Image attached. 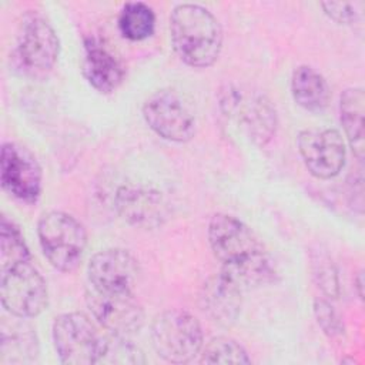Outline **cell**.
<instances>
[{
    "instance_id": "6da1fadb",
    "label": "cell",
    "mask_w": 365,
    "mask_h": 365,
    "mask_svg": "<svg viewBox=\"0 0 365 365\" xmlns=\"http://www.w3.org/2000/svg\"><path fill=\"white\" fill-rule=\"evenodd\" d=\"M207 237L215 258L221 262L220 272L244 292L274 281V259L241 220L222 212L215 214L208 222Z\"/></svg>"
},
{
    "instance_id": "7a4b0ae2",
    "label": "cell",
    "mask_w": 365,
    "mask_h": 365,
    "mask_svg": "<svg viewBox=\"0 0 365 365\" xmlns=\"http://www.w3.org/2000/svg\"><path fill=\"white\" fill-rule=\"evenodd\" d=\"M170 37L175 54L194 68L212 66L222 50V29L218 19L194 3L177 4L170 14Z\"/></svg>"
},
{
    "instance_id": "3957f363",
    "label": "cell",
    "mask_w": 365,
    "mask_h": 365,
    "mask_svg": "<svg viewBox=\"0 0 365 365\" xmlns=\"http://www.w3.org/2000/svg\"><path fill=\"white\" fill-rule=\"evenodd\" d=\"M40 247L47 261L61 272H71L81 264L87 234L83 224L64 211H48L37 224Z\"/></svg>"
},
{
    "instance_id": "277c9868",
    "label": "cell",
    "mask_w": 365,
    "mask_h": 365,
    "mask_svg": "<svg viewBox=\"0 0 365 365\" xmlns=\"http://www.w3.org/2000/svg\"><path fill=\"white\" fill-rule=\"evenodd\" d=\"M151 342L160 358L171 364H187L201 354L202 329L198 319L182 309H167L151 324Z\"/></svg>"
},
{
    "instance_id": "5b68a950",
    "label": "cell",
    "mask_w": 365,
    "mask_h": 365,
    "mask_svg": "<svg viewBox=\"0 0 365 365\" xmlns=\"http://www.w3.org/2000/svg\"><path fill=\"white\" fill-rule=\"evenodd\" d=\"M54 349L63 364H98L106 336L83 312H66L56 317L51 328Z\"/></svg>"
},
{
    "instance_id": "8992f818",
    "label": "cell",
    "mask_w": 365,
    "mask_h": 365,
    "mask_svg": "<svg viewBox=\"0 0 365 365\" xmlns=\"http://www.w3.org/2000/svg\"><path fill=\"white\" fill-rule=\"evenodd\" d=\"M60 53V41L53 26L38 13L24 16L16 43V60L29 76L43 77L53 70Z\"/></svg>"
},
{
    "instance_id": "52a82bcc",
    "label": "cell",
    "mask_w": 365,
    "mask_h": 365,
    "mask_svg": "<svg viewBox=\"0 0 365 365\" xmlns=\"http://www.w3.org/2000/svg\"><path fill=\"white\" fill-rule=\"evenodd\" d=\"M0 298L14 318H33L47 307V284L31 261L21 262L1 269Z\"/></svg>"
},
{
    "instance_id": "ba28073f",
    "label": "cell",
    "mask_w": 365,
    "mask_h": 365,
    "mask_svg": "<svg viewBox=\"0 0 365 365\" xmlns=\"http://www.w3.org/2000/svg\"><path fill=\"white\" fill-rule=\"evenodd\" d=\"M147 125L171 143H187L195 134V115L180 93L171 88L154 91L143 104Z\"/></svg>"
},
{
    "instance_id": "9c48e42d",
    "label": "cell",
    "mask_w": 365,
    "mask_h": 365,
    "mask_svg": "<svg viewBox=\"0 0 365 365\" xmlns=\"http://www.w3.org/2000/svg\"><path fill=\"white\" fill-rule=\"evenodd\" d=\"M87 307L94 319L110 334L128 336L141 329L144 309L133 291H103L88 287Z\"/></svg>"
},
{
    "instance_id": "30bf717a",
    "label": "cell",
    "mask_w": 365,
    "mask_h": 365,
    "mask_svg": "<svg viewBox=\"0 0 365 365\" xmlns=\"http://www.w3.org/2000/svg\"><path fill=\"white\" fill-rule=\"evenodd\" d=\"M221 107L241 124L257 145H265L275 135L277 113L264 94H247L235 87H228L222 93Z\"/></svg>"
},
{
    "instance_id": "8fae6325",
    "label": "cell",
    "mask_w": 365,
    "mask_h": 365,
    "mask_svg": "<svg viewBox=\"0 0 365 365\" xmlns=\"http://www.w3.org/2000/svg\"><path fill=\"white\" fill-rule=\"evenodd\" d=\"M298 151L309 171L318 180L336 177L345 165V143L335 128H307L298 134Z\"/></svg>"
},
{
    "instance_id": "7c38bea8",
    "label": "cell",
    "mask_w": 365,
    "mask_h": 365,
    "mask_svg": "<svg viewBox=\"0 0 365 365\" xmlns=\"http://www.w3.org/2000/svg\"><path fill=\"white\" fill-rule=\"evenodd\" d=\"M0 181L14 198L33 204L40 198L43 174L34 155L17 143H4L0 157Z\"/></svg>"
},
{
    "instance_id": "4fadbf2b",
    "label": "cell",
    "mask_w": 365,
    "mask_h": 365,
    "mask_svg": "<svg viewBox=\"0 0 365 365\" xmlns=\"http://www.w3.org/2000/svg\"><path fill=\"white\" fill-rule=\"evenodd\" d=\"M117 212L130 225L153 230L168 218V205L164 195L143 184H124L114 195Z\"/></svg>"
},
{
    "instance_id": "5bb4252c",
    "label": "cell",
    "mask_w": 365,
    "mask_h": 365,
    "mask_svg": "<svg viewBox=\"0 0 365 365\" xmlns=\"http://www.w3.org/2000/svg\"><path fill=\"white\" fill-rule=\"evenodd\" d=\"M90 287L103 291H133L140 275L137 259L123 248L96 252L87 268Z\"/></svg>"
},
{
    "instance_id": "9a60e30c",
    "label": "cell",
    "mask_w": 365,
    "mask_h": 365,
    "mask_svg": "<svg viewBox=\"0 0 365 365\" xmlns=\"http://www.w3.org/2000/svg\"><path fill=\"white\" fill-rule=\"evenodd\" d=\"M81 67L88 84L103 94L115 91L125 76L121 61L107 46L94 37L84 40V57Z\"/></svg>"
},
{
    "instance_id": "2e32d148",
    "label": "cell",
    "mask_w": 365,
    "mask_h": 365,
    "mask_svg": "<svg viewBox=\"0 0 365 365\" xmlns=\"http://www.w3.org/2000/svg\"><path fill=\"white\" fill-rule=\"evenodd\" d=\"M244 291L218 272L211 277L201 291V307L215 322L228 325L237 319L241 311Z\"/></svg>"
},
{
    "instance_id": "e0dca14e",
    "label": "cell",
    "mask_w": 365,
    "mask_h": 365,
    "mask_svg": "<svg viewBox=\"0 0 365 365\" xmlns=\"http://www.w3.org/2000/svg\"><path fill=\"white\" fill-rule=\"evenodd\" d=\"M295 103L307 111L321 113L328 107L331 91L327 80L309 66H298L291 77Z\"/></svg>"
},
{
    "instance_id": "ac0fdd59",
    "label": "cell",
    "mask_w": 365,
    "mask_h": 365,
    "mask_svg": "<svg viewBox=\"0 0 365 365\" xmlns=\"http://www.w3.org/2000/svg\"><path fill=\"white\" fill-rule=\"evenodd\" d=\"M364 103L365 96L361 87H351L342 91L339 98V120L346 140L359 161L364 158Z\"/></svg>"
},
{
    "instance_id": "d6986e66",
    "label": "cell",
    "mask_w": 365,
    "mask_h": 365,
    "mask_svg": "<svg viewBox=\"0 0 365 365\" xmlns=\"http://www.w3.org/2000/svg\"><path fill=\"white\" fill-rule=\"evenodd\" d=\"M0 354L1 364H24L34 361L38 354L36 334L30 327L21 324H13L11 332L3 328Z\"/></svg>"
},
{
    "instance_id": "ffe728a7",
    "label": "cell",
    "mask_w": 365,
    "mask_h": 365,
    "mask_svg": "<svg viewBox=\"0 0 365 365\" xmlns=\"http://www.w3.org/2000/svg\"><path fill=\"white\" fill-rule=\"evenodd\" d=\"M118 29L123 37L131 41H141L153 36L155 29V14L143 1H128L118 16Z\"/></svg>"
},
{
    "instance_id": "44dd1931",
    "label": "cell",
    "mask_w": 365,
    "mask_h": 365,
    "mask_svg": "<svg viewBox=\"0 0 365 365\" xmlns=\"http://www.w3.org/2000/svg\"><path fill=\"white\" fill-rule=\"evenodd\" d=\"M31 261L29 247L19 227L6 215L0 222V265L1 269Z\"/></svg>"
},
{
    "instance_id": "7402d4cb",
    "label": "cell",
    "mask_w": 365,
    "mask_h": 365,
    "mask_svg": "<svg viewBox=\"0 0 365 365\" xmlns=\"http://www.w3.org/2000/svg\"><path fill=\"white\" fill-rule=\"evenodd\" d=\"M202 364H250L251 359L245 348L232 338H212L201 349Z\"/></svg>"
},
{
    "instance_id": "603a6c76",
    "label": "cell",
    "mask_w": 365,
    "mask_h": 365,
    "mask_svg": "<svg viewBox=\"0 0 365 365\" xmlns=\"http://www.w3.org/2000/svg\"><path fill=\"white\" fill-rule=\"evenodd\" d=\"M143 351L134 345L128 336L110 335L106 336L104 348L100 355L98 364H144Z\"/></svg>"
},
{
    "instance_id": "cb8c5ba5",
    "label": "cell",
    "mask_w": 365,
    "mask_h": 365,
    "mask_svg": "<svg viewBox=\"0 0 365 365\" xmlns=\"http://www.w3.org/2000/svg\"><path fill=\"white\" fill-rule=\"evenodd\" d=\"M312 272L322 292L331 298H338L339 295L338 271L327 255H318L317 258L312 259Z\"/></svg>"
},
{
    "instance_id": "d4e9b609",
    "label": "cell",
    "mask_w": 365,
    "mask_h": 365,
    "mask_svg": "<svg viewBox=\"0 0 365 365\" xmlns=\"http://www.w3.org/2000/svg\"><path fill=\"white\" fill-rule=\"evenodd\" d=\"M314 315L322 332L329 338L341 336L345 331L344 322L334 307L325 299H315L314 302Z\"/></svg>"
},
{
    "instance_id": "484cf974",
    "label": "cell",
    "mask_w": 365,
    "mask_h": 365,
    "mask_svg": "<svg viewBox=\"0 0 365 365\" xmlns=\"http://www.w3.org/2000/svg\"><path fill=\"white\" fill-rule=\"evenodd\" d=\"M324 13L338 24L351 26L354 24L359 16V3H345V1H324L321 3Z\"/></svg>"
},
{
    "instance_id": "4316f807",
    "label": "cell",
    "mask_w": 365,
    "mask_h": 365,
    "mask_svg": "<svg viewBox=\"0 0 365 365\" xmlns=\"http://www.w3.org/2000/svg\"><path fill=\"white\" fill-rule=\"evenodd\" d=\"M355 287L358 289V297L362 299L364 298V292H362V287H364V275H362V271L356 275L355 278Z\"/></svg>"
}]
</instances>
